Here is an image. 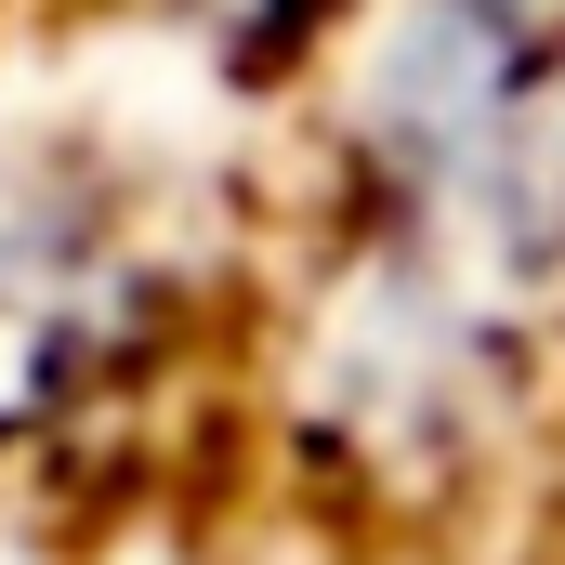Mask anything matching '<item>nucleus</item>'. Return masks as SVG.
Masks as SVG:
<instances>
[{
    "label": "nucleus",
    "instance_id": "1",
    "mask_svg": "<svg viewBox=\"0 0 565 565\" xmlns=\"http://www.w3.org/2000/svg\"><path fill=\"white\" fill-rule=\"evenodd\" d=\"M198 211L184 171L106 119L0 132V473H53L145 408L198 329Z\"/></svg>",
    "mask_w": 565,
    "mask_h": 565
}]
</instances>
